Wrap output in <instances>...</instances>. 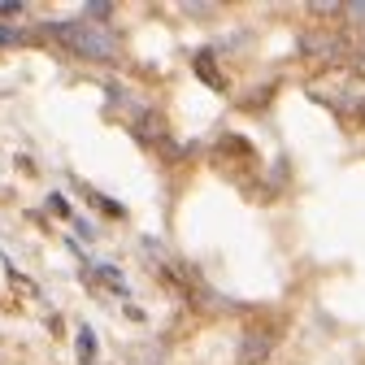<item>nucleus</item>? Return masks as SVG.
I'll return each instance as SVG.
<instances>
[{"mask_svg":"<svg viewBox=\"0 0 365 365\" xmlns=\"http://www.w3.org/2000/svg\"><path fill=\"white\" fill-rule=\"evenodd\" d=\"M18 39V31L14 26H5V22H0V43H14Z\"/></svg>","mask_w":365,"mask_h":365,"instance_id":"obj_9","label":"nucleus"},{"mask_svg":"<svg viewBox=\"0 0 365 365\" xmlns=\"http://www.w3.org/2000/svg\"><path fill=\"white\" fill-rule=\"evenodd\" d=\"M269 352H274V331H248L244 344H240V361L244 365H261Z\"/></svg>","mask_w":365,"mask_h":365,"instance_id":"obj_3","label":"nucleus"},{"mask_svg":"<svg viewBox=\"0 0 365 365\" xmlns=\"http://www.w3.org/2000/svg\"><path fill=\"white\" fill-rule=\"evenodd\" d=\"M101 279H105V283H109L113 292H126V287H122V274H118L113 265H101Z\"/></svg>","mask_w":365,"mask_h":365,"instance_id":"obj_6","label":"nucleus"},{"mask_svg":"<svg viewBox=\"0 0 365 365\" xmlns=\"http://www.w3.org/2000/svg\"><path fill=\"white\" fill-rule=\"evenodd\" d=\"M109 18V0H87V22H101Z\"/></svg>","mask_w":365,"mask_h":365,"instance_id":"obj_5","label":"nucleus"},{"mask_svg":"<svg viewBox=\"0 0 365 365\" xmlns=\"http://www.w3.org/2000/svg\"><path fill=\"white\" fill-rule=\"evenodd\" d=\"M22 9V0H0V18H9V14H18Z\"/></svg>","mask_w":365,"mask_h":365,"instance_id":"obj_8","label":"nucleus"},{"mask_svg":"<svg viewBox=\"0 0 365 365\" xmlns=\"http://www.w3.org/2000/svg\"><path fill=\"white\" fill-rule=\"evenodd\" d=\"M348 14H352V18H361V22H365V0H352V5H348Z\"/></svg>","mask_w":365,"mask_h":365,"instance_id":"obj_10","label":"nucleus"},{"mask_svg":"<svg viewBox=\"0 0 365 365\" xmlns=\"http://www.w3.org/2000/svg\"><path fill=\"white\" fill-rule=\"evenodd\" d=\"M78 361L83 365L96 361V331H91V327H78Z\"/></svg>","mask_w":365,"mask_h":365,"instance_id":"obj_4","label":"nucleus"},{"mask_svg":"<svg viewBox=\"0 0 365 365\" xmlns=\"http://www.w3.org/2000/svg\"><path fill=\"white\" fill-rule=\"evenodd\" d=\"M91 200H96V205H101L109 217H122V205H113V200H105V196H91Z\"/></svg>","mask_w":365,"mask_h":365,"instance_id":"obj_7","label":"nucleus"},{"mask_svg":"<svg viewBox=\"0 0 365 365\" xmlns=\"http://www.w3.org/2000/svg\"><path fill=\"white\" fill-rule=\"evenodd\" d=\"M300 53H304V57H313V61L339 66V61H348V57H352V43H348V35L327 31V35H304V39H300Z\"/></svg>","mask_w":365,"mask_h":365,"instance_id":"obj_2","label":"nucleus"},{"mask_svg":"<svg viewBox=\"0 0 365 365\" xmlns=\"http://www.w3.org/2000/svg\"><path fill=\"white\" fill-rule=\"evenodd\" d=\"M53 35H61L74 53H83L91 61H113L118 57V35L109 26H101V22H87V18L83 22H57Z\"/></svg>","mask_w":365,"mask_h":365,"instance_id":"obj_1","label":"nucleus"}]
</instances>
